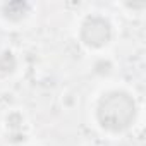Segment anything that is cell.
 <instances>
[{"label": "cell", "instance_id": "obj_4", "mask_svg": "<svg viewBox=\"0 0 146 146\" xmlns=\"http://www.w3.org/2000/svg\"><path fill=\"white\" fill-rule=\"evenodd\" d=\"M33 5L28 2H5L0 7V19L7 24H21L29 19Z\"/></svg>", "mask_w": 146, "mask_h": 146}, {"label": "cell", "instance_id": "obj_5", "mask_svg": "<svg viewBox=\"0 0 146 146\" xmlns=\"http://www.w3.org/2000/svg\"><path fill=\"white\" fill-rule=\"evenodd\" d=\"M17 72H19L17 53L9 46L0 48V79H11Z\"/></svg>", "mask_w": 146, "mask_h": 146}, {"label": "cell", "instance_id": "obj_1", "mask_svg": "<svg viewBox=\"0 0 146 146\" xmlns=\"http://www.w3.org/2000/svg\"><path fill=\"white\" fill-rule=\"evenodd\" d=\"M139 107L132 91L110 86L98 93L93 105V119L100 131L117 136L127 132L137 120Z\"/></svg>", "mask_w": 146, "mask_h": 146}, {"label": "cell", "instance_id": "obj_2", "mask_svg": "<svg viewBox=\"0 0 146 146\" xmlns=\"http://www.w3.org/2000/svg\"><path fill=\"white\" fill-rule=\"evenodd\" d=\"M113 24L112 21L100 12H93V14H86L78 26V38L81 41V45L88 50L93 52H100L105 50L112 40H113Z\"/></svg>", "mask_w": 146, "mask_h": 146}, {"label": "cell", "instance_id": "obj_6", "mask_svg": "<svg viewBox=\"0 0 146 146\" xmlns=\"http://www.w3.org/2000/svg\"><path fill=\"white\" fill-rule=\"evenodd\" d=\"M93 72L98 78H108L113 72V62L108 57H98L93 62Z\"/></svg>", "mask_w": 146, "mask_h": 146}, {"label": "cell", "instance_id": "obj_7", "mask_svg": "<svg viewBox=\"0 0 146 146\" xmlns=\"http://www.w3.org/2000/svg\"><path fill=\"white\" fill-rule=\"evenodd\" d=\"M23 146H31V144H23Z\"/></svg>", "mask_w": 146, "mask_h": 146}, {"label": "cell", "instance_id": "obj_3", "mask_svg": "<svg viewBox=\"0 0 146 146\" xmlns=\"http://www.w3.org/2000/svg\"><path fill=\"white\" fill-rule=\"evenodd\" d=\"M4 127L7 141H11V144L23 146V141L26 137V117L19 110H12L5 115Z\"/></svg>", "mask_w": 146, "mask_h": 146}]
</instances>
